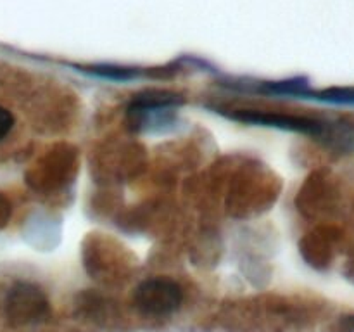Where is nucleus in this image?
Masks as SVG:
<instances>
[{
	"instance_id": "5",
	"label": "nucleus",
	"mask_w": 354,
	"mask_h": 332,
	"mask_svg": "<svg viewBox=\"0 0 354 332\" xmlns=\"http://www.w3.org/2000/svg\"><path fill=\"white\" fill-rule=\"evenodd\" d=\"M313 99L325 100L334 104H351L354 106V86H332V89L320 90V92H306Z\"/></svg>"
},
{
	"instance_id": "3",
	"label": "nucleus",
	"mask_w": 354,
	"mask_h": 332,
	"mask_svg": "<svg viewBox=\"0 0 354 332\" xmlns=\"http://www.w3.org/2000/svg\"><path fill=\"white\" fill-rule=\"evenodd\" d=\"M3 310L10 324H37L48 315V299L44 289L37 284L16 282L7 290Z\"/></svg>"
},
{
	"instance_id": "8",
	"label": "nucleus",
	"mask_w": 354,
	"mask_h": 332,
	"mask_svg": "<svg viewBox=\"0 0 354 332\" xmlns=\"http://www.w3.org/2000/svg\"><path fill=\"white\" fill-rule=\"evenodd\" d=\"M335 332H354V315H346L337 320L334 325Z\"/></svg>"
},
{
	"instance_id": "7",
	"label": "nucleus",
	"mask_w": 354,
	"mask_h": 332,
	"mask_svg": "<svg viewBox=\"0 0 354 332\" xmlns=\"http://www.w3.org/2000/svg\"><path fill=\"white\" fill-rule=\"evenodd\" d=\"M14 127V116L9 109L0 106V140L9 135V131Z\"/></svg>"
},
{
	"instance_id": "6",
	"label": "nucleus",
	"mask_w": 354,
	"mask_h": 332,
	"mask_svg": "<svg viewBox=\"0 0 354 332\" xmlns=\"http://www.w3.org/2000/svg\"><path fill=\"white\" fill-rule=\"evenodd\" d=\"M90 73L97 76H102L107 80H121V82H127V80L135 78L138 76L137 69L131 68H121V66H111V64H95L88 68Z\"/></svg>"
},
{
	"instance_id": "1",
	"label": "nucleus",
	"mask_w": 354,
	"mask_h": 332,
	"mask_svg": "<svg viewBox=\"0 0 354 332\" xmlns=\"http://www.w3.org/2000/svg\"><path fill=\"white\" fill-rule=\"evenodd\" d=\"M183 99L166 90H145L133 97L128 116L131 123L145 131H165L176 123V111Z\"/></svg>"
},
{
	"instance_id": "2",
	"label": "nucleus",
	"mask_w": 354,
	"mask_h": 332,
	"mask_svg": "<svg viewBox=\"0 0 354 332\" xmlns=\"http://www.w3.org/2000/svg\"><path fill=\"white\" fill-rule=\"evenodd\" d=\"M183 301V290L176 280L168 277H151L137 286L133 304L147 317H168Z\"/></svg>"
},
{
	"instance_id": "4",
	"label": "nucleus",
	"mask_w": 354,
	"mask_h": 332,
	"mask_svg": "<svg viewBox=\"0 0 354 332\" xmlns=\"http://www.w3.org/2000/svg\"><path fill=\"white\" fill-rule=\"evenodd\" d=\"M228 118H232L235 121H241V123L261 124V127H273L280 128V130L311 135V137L318 138V140H320L322 133L325 130V124H327L320 120H313V118L258 109H234L228 114Z\"/></svg>"
}]
</instances>
